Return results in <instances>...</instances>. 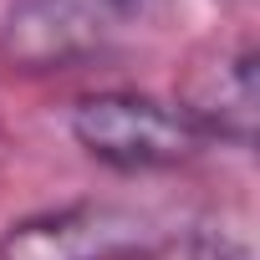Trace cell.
Segmentation results:
<instances>
[{
	"label": "cell",
	"mask_w": 260,
	"mask_h": 260,
	"mask_svg": "<svg viewBox=\"0 0 260 260\" xmlns=\"http://www.w3.org/2000/svg\"><path fill=\"white\" fill-rule=\"evenodd\" d=\"M72 143L117 174H164L204 153L194 122L148 92H87L67 112Z\"/></svg>",
	"instance_id": "1"
},
{
	"label": "cell",
	"mask_w": 260,
	"mask_h": 260,
	"mask_svg": "<svg viewBox=\"0 0 260 260\" xmlns=\"http://www.w3.org/2000/svg\"><path fill=\"white\" fill-rule=\"evenodd\" d=\"M143 16V0H11L0 56L16 72H67L102 56Z\"/></svg>",
	"instance_id": "2"
},
{
	"label": "cell",
	"mask_w": 260,
	"mask_h": 260,
	"mask_svg": "<svg viewBox=\"0 0 260 260\" xmlns=\"http://www.w3.org/2000/svg\"><path fill=\"white\" fill-rule=\"evenodd\" d=\"M153 245L138 209L122 204H67L16 219L0 235V260H133Z\"/></svg>",
	"instance_id": "3"
},
{
	"label": "cell",
	"mask_w": 260,
	"mask_h": 260,
	"mask_svg": "<svg viewBox=\"0 0 260 260\" xmlns=\"http://www.w3.org/2000/svg\"><path fill=\"white\" fill-rule=\"evenodd\" d=\"M204 143H230L250 148L255 122H260V61L250 46L224 51L184 77V92L174 102Z\"/></svg>",
	"instance_id": "4"
},
{
	"label": "cell",
	"mask_w": 260,
	"mask_h": 260,
	"mask_svg": "<svg viewBox=\"0 0 260 260\" xmlns=\"http://www.w3.org/2000/svg\"><path fill=\"white\" fill-rule=\"evenodd\" d=\"M189 260H255L245 240L224 235V230H199L189 240Z\"/></svg>",
	"instance_id": "5"
}]
</instances>
